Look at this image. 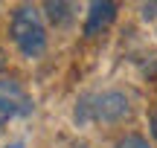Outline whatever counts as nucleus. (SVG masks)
<instances>
[{
    "label": "nucleus",
    "mask_w": 157,
    "mask_h": 148,
    "mask_svg": "<svg viewBox=\"0 0 157 148\" xmlns=\"http://www.w3.org/2000/svg\"><path fill=\"white\" fill-rule=\"evenodd\" d=\"M12 38H15L17 50H21L23 55H29V58H35V55L44 52L47 29H44V23H41L38 9L21 6V9L15 12V17H12Z\"/></svg>",
    "instance_id": "obj_1"
},
{
    "label": "nucleus",
    "mask_w": 157,
    "mask_h": 148,
    "mask_svg": "<svg viewBox=\"0 0 157 148\" xmlns=\"http://www.w3.org/2000/svg\"><path fill=\"white\" fill-rule=\"evenodd\" d=\"M29 110H32V105H29V96L23 93V87L15 79H0V125H6L21 113H29Z\"/></svg>",
    "instance_id": "obj_2"
},
{
    "label": "nucleus",
    "mask_w": 157,
    "mask_h": 148,
    "mask_svg": "<svg viewBox=\"0 0 157 148\" xmlns=\"http://www.w3.org/2000/svg\"><path fill=\"white\" fill-rule=\"evenodd\" d=\"M117 17V3H93L87 12V20H84V35H96L105 26H111V20Z\"/></svg>",
    "instance_id": "obj_3"
},
{
    "label": "nucleus",
    "mask_w": 157,
    "mask_h": 148,
    "mask_svg": "<svg viewBox=\"0 0 157 148\" xmlns=\"http://www.w3.org/2000/svg\"><path fill=\"white\" fill-rule=\"evenodd\" d=\"M128 113V99L122 96V93H105V96H99V105H96V116L99 119H122V116Z\"/></svg>",
    "instance_id": "obj_4"
},
{
    "label": "nucleus",
    "mask_w": 157,
    "mask_h": 148,
    "mask_svg": "<svg viewBox=\"0 0 157 148\" xmlns=\"http://www.w3.org/2000/svg\"><path fill=\"white\" fill-rule=\"evenodd\" d=\"M47 12H50V17H52V23H64V20H70V3H47Z\"/></svg>",
    "instance_id": "obj_5"
},
{
    "label": "nucleus",
    "mask_w": 157,
    "mask_h": 148,
    "mask_svg": "<svg viewBox=\"0 0 157 148\" xmlns=\"http://www.w3.org/2000/svg\"><path fill=\"white\" fill-rule=\"evenodd\" d=\"M117 148H151L146 142L143 137H137V134H131V137H125V139H119L117 142Z\"/></svg>",
    "instance_id": "obj_6"
},
{
    "label": "nucleus",
    "mask_w": 157,
    "mask_h": 148,
    "mask_svg": "<svg viewBox=\"0 0 157 148\" xmlns=\"http://www.w3.org/2000/svg\"><path fill=\"white\" fill-rule=\"evenodd\" d=\"M151 131H154V137H157V110H154V119H151Z\"/></svg>",
    "instance_id": "obj_7"
},
{
    "label": "nucleus",
    "mask_w": 157,
    "mask_h": 148,
    "mask_svg": "<svg viewBox=\"0 0 157 148\" xmlns=\"http://www.w3.org/2000/svg\"><path fill=\"white\" fill-rule=\"evenodd\" d=\"M6 148H21V142H15V145H6Z\"/></svg>",
    "instance_id": "obj_8"
}]
</instances>
